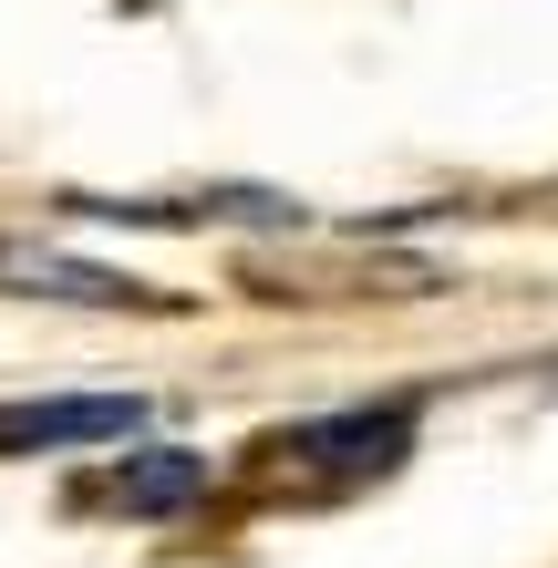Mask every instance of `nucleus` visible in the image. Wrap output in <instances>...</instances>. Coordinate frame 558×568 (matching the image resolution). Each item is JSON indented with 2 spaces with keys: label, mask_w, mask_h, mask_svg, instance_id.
Returning <instances> with one entry per match:
<instances>
[{
  "label": "nucleus",
  "mask_w": 558,
  "mask_h": 568,
  "mask_svg": "<svg viewBox=\"0 0 558 568\" xmlns=\"http://www.w3.org/2000/svg\"><path fill=\"white\" fill-rule=\"evenodd\" d=\"M145 393H42V404H0V455H62V445H124L145 434Z\"/></svg>",
  "instance_id": "obj_1"
},
{
  "label": "nucleus",
  "mask_w": 558,
  "mask_h": 568,
  "mask_svg": "<svg viewBox=\"0 0 558 568\" xmlns=\"http://www.w3.org/2000/svg\"><path fill=\"white\" fill-rule=\"evenodd\" d=\"M196 486H207L196 455H135V465L104 476V507L114 517H176V507H196Z\"/></svg>",
  "instance_id": "obj_2"
},
{
  "label": "nucleus",
  "mask_w": 558,
  "mask_h": 568,
  "mask_svg": "<svg viewBox=\"0 0 558 568\" xmlns=\"http://www.w3.org/2000/svg\"><path fill=\"white\" fill-rule=\"evenodd\" d=\"M0 280H21V290H62V300H145V280H124V270H83V258H31V248H0Z\"/></svg>",
  "instance_id": "obj_3"
}]
</instances>
